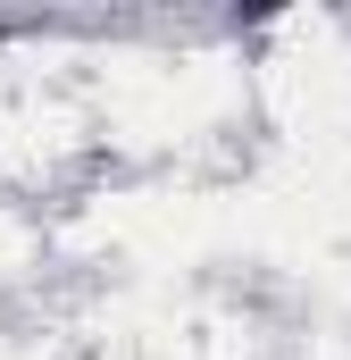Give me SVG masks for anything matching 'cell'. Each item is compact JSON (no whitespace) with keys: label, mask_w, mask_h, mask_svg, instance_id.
I'll return each mask as SVG.
<instances>
[{"label":"cell","mask_w":351,"mask_h":360,"mask_svg":"<svg viewBox=\"0 0 351 360\" xmlns=\"http://www.w3.org/2000/svg\"><path fill=\"white\" fill-rule=\"evenodd\" d=\"M0 42H8V34H0Z\"/></svg>","instance_id":"cell-1"}]
</instances>
